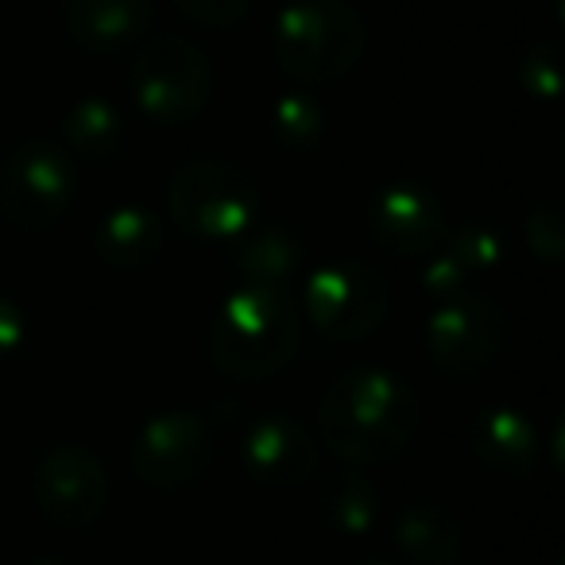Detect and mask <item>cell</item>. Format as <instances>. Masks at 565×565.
Wrapping results in <instances>:
<instances>
[{
    "mask_svg": "<svg viewBox=\"0 0 565 565\" xmlns=\"http://www.w3.org/2000/svg\"><path fill=\"white\" fill-rule=\"evenodd\" d=\"M318 426L345 465L395 461L418 434V395L384 369H353L326 387Z\"/></svg>",
    "mask_w": 565,
    "mask_h": 565,
    "instance_id": "1",
    "label": "cell"
},
{
    "mask_svg": "<svg viewBox=\"0 0 565 565\" xmlns=\"http://www.w3.org/2000/svg\"><path fill=\"white\" fill-rule=\"evenodd\" d=\"M299 349V310L282 287L241 282L210 326V361L233 380L275 376Z\"/></svg>",
    "mask_w": 565,
    "mask_h": 565,
    "instance_id": "2",
    "label": "cell"
},
{
    "mask_svg": "<svg viewBox=\"0 0 565 565\" xmlns=\"http://www.w3.org/2000/svg\"><path fill=\"white\" fill-rule=\"evenodd\" d=\"M364 20L341 0H295L279 12L271 51L299 82H338L356 71L364 55Z\"/></svg>",
    "mask_w": 565,
    "mask_h": 565,
    "instance_id": "3",
    "label": "cell"
},
{
    "mask_svg": "<svg viewBox=\"0 0 565 565\" xmlns=\"http://www.w3.org/2000/svg\"><path fill=\"white\" fill-rule=\"evenodd\" d=\"M167 205L179 228L205 241H225L252 228L259 213V190L228 159H190L174 171Z\"/></svg>",
    "mask_w": 565,
    "mask_h": 565,
    "instance_id": "4",
    "label": "cell"
},
{
    "mask_svg": "<svg viewBox=\"0 0 565 565\" xmlns=\"http://www.w3.org/2000/svg\"><path fill=\"white\" fill-rule=\"evenodd\" d=\"M132 97L143 117L159 125H186L205 109L213 74L202 47L182 35H151L132 55Z\"/></svg>",
    "mask_w": 565,
    "mask_h": 565,
    "instance_id": "5",
    "label": "cell"
},
{
    "mask_svg": "<svg viewBox=\"0 0 565 565\" xmlns=\"http://www.w3.org/2000/svg\"><path fill=\"white\" fill-rule=\"evenodd\" d=\"M74 202V167L55 143L24 140L0 163V217L20 233L51 228Z\"/></svg>",
    "mask_w": 565,
    "mask_h": 565,
    "instance_id": "6",
    "label": "cell"
},
{
    "mask_svg": "<svg viewBox=\"0 0 565 565\" xmlns=\"http://www.w3.org/2000/svg\"><path fill=\"white\" fill-rule=\"evenodd\" d=\"M387 282L361 259H330L307 279V318L333 341H361L387 318Z\"/></svg>",
    "mask_w": 565,
    "mask_h": 565,
    "instance_id": "7",
    "label": "cell"
},
{
    "mask_svg": "<svg viewBox=\"0 0 565 565\" xmlns=\"http://www.w3.org/2000/svg\"><path fill=\"white\" fill-rule=\"evenodd\" d=\"M109 503V472L89 446H51L35 465V508L58 531H89Z\"/></svg>",
    "mask_w": 565,
    "mask_h": 565,
    "instance_id": "8",
    "label": "cell"
},
{
    "mask_svg": "<svg viewBox=\"0 0 565 565\" xmlns=\"http://www.w3.org/2000/svg\"><path fill=\"white\" fill-rule=\"evenodd\" d=\"M213 461V430L194 411H163L148 418L128 449L136 480L148 488H186L205 477Z\"/></svg>",
    "mask_w": 565,
    "mask_h": 565,
    "instance_id": "9",
    "label": "cell"
},
{
    "mask_svg": "<svg viewBox=\"0 0 565 565\" xmlns=\"http://www.w3.org/2000/svg\"><path fill=\"white\" fill-rule=\"evenodd\" d=\"M503 333H508L503 310L484 295L465 291L438 302V310L426 322V349L446 376L469 380L500 356Z\"/></svg>",
    "mask_w": 565,
    "mask_h": 565,
    "instance_id": "10",
    "label": "cell"
},
{
    "mask_svg": "<svg viewBox=\"0 0 565 565\" xmlns=\"http://www.w3.org/2000/svg\"><path fill=\"white\" fill-rule=\"evenodd\" d=\"M369 233L392 256H426L446 236V210L430 190L399 182L369 202Z\"/></svg>",
    "mask_w": 565,
    "mask_h": 565,
    "instance_id": "11",
    "label": "cell"
},
{
    "mask_svg": "<svg viewBox=\"0 0 565 565\" xmlns=\"http://www.w3.org/2000/svg\"><path fill=\"white\" fill-rule=\"evenodd\" d=\"M244 469L256 484L302 488L318 472V441L287 415H267L244 438Z\"/></svg>",
    "mask_w": 565,
    "mask_h": 565,
    "instance_id": "12",
    "label": "cell"
},
{
    "mask_svg": "<svg viewBox=\"0 0 565 565\" xmlns=\"http://www.w3.org/2000/svg\"><path fill=\"white\" fill-rule=\"evenodd\" d=\"M66 32L89 55H125L148 40L156 0H63Z\"/></svg>",
    "mask_w": 565,
    "mask_h": 565,
    "instance_id": "13",
    "label": "cell"
},
{
    "mask_svg": "<svg viewBox=\"0 0 565 565\" xmlns=\"http://www.w3.org/2000/svg\"><path fill=\"white\" fill-rule=\"evenodd\" d=\"M503 259V236L492 225H461L457 233H446L430 252H426L423 264V291L430 299H454L465 295L469 279L492 271Z\"/></svg>",
    "mask_w": 565,
    "mask_h": 565,
    "instance_id": "14",
    "label": "cell"
},
{
    "mask_svg": "<svg viewBox=\"0 0 565 565\" xmlns=\"http://www.w3.org/2000/svg\"><path fill=\"white\" fill-rule=\"evenodd\" d=\"M472 454L480 457V465L500 477H526L531 469H539L542 441L534 423L515 407H488L472 423Z\"/></svg>",
    "mask_w": 565,
    "mask_h": 565,
    "instance_id": "15",
    "label": "cell"
},
{
    "mask_svg": "<svg viewBox=\"0 0 565 565\" xmlns=\"http://www.w3.org/2000/svg\"><path fill=\"white\" fill-rule=\"evenodd\" d=\"M94 248L102 264L117 267V271H140L163 252V225L143 205H117L97 225Z\"/></svg>",
    "mask_w": 565,
    "mask_h": 565,
    "instance_id": "16",
    "label": "cell"
},
{
    "mask_svg": "<svg viewBox=\"0 0 565 565\" xmlns=\"http://www.w3.org/2000/svg\"><path fill=\"white\" fill-rule=\"evenodd\" d=\"M392 539L415 565H457L461 526L441 503H407L395 515Z\"/></svg>",
    "mask_w": 565,
    "mask_h": 565,
    "instance_id": "17",
    "label": "cell"
},
{
    "mask_svg": "<svg viewBox=\"0 0 565 565\" xmlns=\"http://www.w3.org/2000/svg\"><path fill=\"white\" fill-rule=\"evenodd\" d=\"M322 519L333 534L345 539H364L380 523V488L364 472L341 469L322 484Z\"/></svg>",
    "mask_w": 565,
    "mask_h": 565,
    "instance_id": "18",
    "label": "cell"
},
{
    "mask_svg": "<svg viewBox=\"0 0 565 565\" xmlns=\"http://www.w3.org/2000/svg\"><path fill=\"white\" fill-rule=\"evenodd\" d=\"M66 140L89 163H109L125 148V117L105 97H82L66 113Z\"/></svg>",
    "mask_w": 565,
    "mask_h": 565,
    "instance_id": "19",
    "label": "cell"
},
{
    "mask_svg": "<svg viewBox=\"0 0 565 565\" xmlns=\"http://www.w3.org/2000/svg\"><path fill=\"white\" fill-rule=\"evenodd\" d=\"M302 264V244L287 228H264V233H252L248 241L236 252V271L244 282H256V287H282Z\"/></svg>",
    "mask_w": 565,
    "mask_h": 565,
    "instance_id": "20",
    "label": "cell"
},
{
    "mask_svg": "<svg viewBox=\"0 0 565 565\" xmlns=\"http://www.w3.org/2000/svg\"><path fill=\"white\" fill-rule=\"evenodd\" d=\"M326 117L318 109L315 97L307 94H287L271 105V136L291 151H307L322 140Z\"/></svg>",
    "mask_w": 565,
    "mask_h": 565,
    "instance_id": "21",
    "label": "cell"
},
{
    "mask_svg": "<svg viewBox=\"0 0 565 565\" xmlns=\"http://www.w3.org/2000/svg\"><path fill=\"white\" fill-rule=\"evenodd\" d=\"M523 82L531 94L554 102L557 89H562V55H557V43H539V47L526 55Z\"/></svg>",
    "mask_w": 565,
    "mask_h": 565,
    "instance_id": "22",
    "label": "cell"
},
{
    "mask_svg": "<svg viewBox=\"0 0 565 565\" xmlns=\"http://www.w3.org/2000/svg\"><path fill=\"white\" fill-rule=\"evenodd\" d=\"M171 4L202 28H233L244 20L252 0H171Z\"/></svg>",
    "mask_w": 565,
    "mask_h": 565,
    "instance_id": "23",
    "label": "cell"
},
{
    "mask_svg": "<svg viewBox=\"0 0 565 565\" xmlns=\"http://www.w3.org/2000/svg\"><path fill=\"white\" fill-rule=\"evenodd\" d=\"M526 236H531V248L539 252L546 264H557L565 248V233H562V210L557 205H542L539 213L526 225Z\"/></svg>",
    "mask_w": 565,
    "mask_h": 565,
    "instance_id": "24",
    "label": "cell"
},
{
    "mask_svg": "<svg viewBox=\"0 0 565 565\" xmlns=\"http://www.w3.org/2000/svg\"><path fill=\"white\" fill-rule=\"evenodd\" d=\"M24 338H28L24 315H20L17 302L0 295V361H4V356H12V353H20Z\"/></svg>",
    "mask_w": 565,
    "mask_h": 565,
    "instance_id": "25",
    "label": "cell"
},
{
    "mask_svg": "<svg viewBox=\"0 0 565 565\" xmlns=\"http://www.w3.org/2000/svg\"><path fill=\"white\" fill-rule=\"evenodd\" d=\"M20 565H66V562H55V557H32V562H20Z\"/></svg>",
    "mask_w": 565,
    "mask_h": 565,
    "instance_id": "26",
    "label": "cell"
},
{
    "mask_svg": "<svg viewBox=\"0 0 565 565\" xmlns=\"http://www.w3.org/2000/svg\"><path fill=\"white\" fill-rule=\"evenodd\" d=\"M356 565H395V562H380V557H369V562H356Z\"/></svg>",
    "mask_w": 565,
    "mask_h": 565,
    "instance_id": "27",
    "label": "cell"
}]
</instances>
